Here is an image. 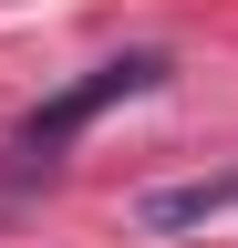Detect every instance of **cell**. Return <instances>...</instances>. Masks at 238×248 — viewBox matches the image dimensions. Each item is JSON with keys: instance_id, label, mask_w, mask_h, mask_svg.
Segmentation results:
<instances>
[{"instance_id": "2", "label": "cell", "mask_w": 238, "mask_h": 248, "mask_svg": "<svg viewBox=\"0 0 238 248\" xmlns=\"http://www.w3.org/2000/svg\"><path fill=\"white\" fill-rule=\"evenodd\" d=\"M218 207H238V176H197V186H156V197H135V228L176 238V228H197V217H218Z\"/></svg>"}, {"instance_id": "1", "label": "cell", "mask_w": 238, "mask_h": 248, "mask_svg": "<svg viewBox=\"0 0 238 248\" xmlns=\"http://www.w3.org/2000/svg\"><path fill=\"white\" fill-rule=\"evenodd\" d=\"M166 73H176L166 52H114V62H94V73H83V83H63L42 114H21V124H11V176H42V166H63V145H73L94 114L135 104V93H156Z\"/></svg>"}]
</instances>
